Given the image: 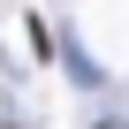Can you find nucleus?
I'll use <instances>...</instances> for the list:
<instances>
[{"instance_id": "1", "label": "nucleus", "mask_w": 129, "mask_h": 129, "mask_svg": "<svg viewBox=\"0 0 129 129\" xmlns=\"http://www.w3.org/2000/svg\"><path fill=\"white\" fill-rule=\"evenodd\" d=\"M99 129H129V121H99Z\"/></svg>"}]
</instances>
